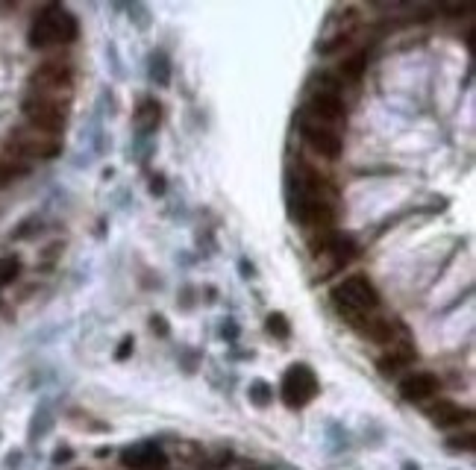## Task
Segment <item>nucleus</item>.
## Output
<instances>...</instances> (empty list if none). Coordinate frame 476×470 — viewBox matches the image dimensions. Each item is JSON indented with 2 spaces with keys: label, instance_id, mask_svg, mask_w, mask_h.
<instances>
[{
  "label": "nucleus",
  "instance_id": "nucleus-1",
  "mask_svg": "<svg viewBox=\"0 0 476 470\" xmlns=\"http://www.w3.org/2000/svg\"><path fill=\"white\" fill-rule=\"evenodd\" d=\"M77 39V21L71 12H65L62 6H44L39 12V18L30 27V44L36 50L56 47V44H71Z\"/></svg>",
  "mask_w": 476,
  "mask_h": 470
},
{
  "label": "nucleus",
  "instance_id": "nucleus-2",
  "mask_svg": "<svg viewBox=\"0 0 476 470\" xmlns=\"http://www.w3.org/2000/svg\"><path fill=\"white\" fill-rule=\"evenodd\" d=\"M333 303H335V309L356 326L359 321H365L368 315L376 312L380 294H376V288L371 285V279H365V277H350V279H344L338 288L333 291Z\"/></svg>",
  "mask_w": 476,
  "mask_h": 470
},
{
  "label": "nucleus",
  "instance_id": "nucleus-3",
  "mask_svg": "<svg viewBox=\"0 0 476 470\" xmlns=\"http://www.w3.org/2000/svg\"><path fill=\"white\" fill-rule=\"evenodd\" d=\"M21 109H24V118H27L30 127L44 129V132H53V136H59V132L65 129V118H68V100L30 91V94L24 97Z\"/></svg>",
  "mask_w": 476,
  "mask_h": 470
},
{
  "label": "nucleus",
  "instance_id": "nucleus-4",
  "mask_svg": "<svg viewBox=\"0 0 476 470\" xmlns=\"http://www.w3.org/2000/svg\"><path fill=\"white\" fill-rule=\"evenodd\" d=\"M9 156L15 159H53L59 150H62V141L59 136H53V132H44V129H36V127H21V129H15L12 136H9Z\"/></svg>",
  "mask_w": 476,
  "mask_h": 470
},
{
  "label": "nucleus",
  "instance_id": "nucleus-5",
  "mask_svg": "<svg viewBox=\"0 0 476 470\" xmlns=\"http://www.w3.org/2000/svg\"><path fill=\"white\" fill-rule=\"evenodd\" d=\"M71 82H74V71L68 62H44L30 77V91L71 100Z\"/></svg>",
  "mask_w": 476,
  "mask_h": 470
},
{
  "label": "nucleus",
  "instance_id": "nucleus-6",
  "mask_svg": "<svg viewBox=\"0 0 476 470\" xmlns=\"http://www.w3.org/2000/svg\"><path fill=\"white\" fill-rule=\"evenodd\" d=\"M318 394V379L315 374L309 371L306 364H294L285 371V379H283V400L288 402L291 409H300L306 402Z\"/></svg>",
  "mask_w": 476,
  "mask_h": 470
},
{
  "label": "nucleus",
  "instance_id": "nucleus-7",
  "mask_svg": "<svg viewBox=\"0 0 476 470\" xmlns=\"http://www.w3.org/2000/svg\"><path fill=\"white\" fill-rule=\"evenodd\" d=\"M300 132H303V141L315 150V153H321L323 159H338L341 156V139H338L335 129L303 118V121H300Z\"/></svg>",
  "mask_w": 476,
  "mask_h": 470
},
{
  "label": "nucleus",
  "instance_id": "nucleus-8",
  "mask_svg": "<svg viewBox=\"0 0 476 470\" xmlns=\"http://www.w3.org/2000/svg\"><path fill=\"white\" fill-rule=\"evenodd\" d=\"M344 115H347V109H344V100L341 94H311L309 97V121H315V124H323V127H335L344 121Z\"/></svg>",
  "mask_w": 476,
  "mask_h": 470
},
{
  "label": "nucleus",
  "instance_id": "nucleus-9",
  "mask_svg": "<svg viewBox=\"0 0 476 470\" xmlns=\"http://www.w3.org/2000/svg\"><path fill=\"white\" fill-rule=\"evenodd\" d=\"M438 394V379L432 374H409L400 382V397L409 402H423Z\"/></svg>",
  "mask_w": 476,
  "mask_h": 470
},
{
  "label": "nucleus",
  "instance_id": "nucleus-10",
  "mask_svg": "<svg viewBox=\"0 0 476 470\" xmlns=\"http://www.w3.org/2000/svg\"><path fill=\"white\" fill-rule=\"evenodd\" d=\"M121 462L127 467H133V470H165V464H168L165 452H162L159 447H150V444L127 450L124 456H121Z\"/></svg>",
  "mask_w": 476,
  "mask_h": 470
},
{
  "label": "nucleus",
  "instance_id": "nucleus-11",
  "mask_svg": "<svg viewBox=\"0 0 476 470\" xmlns=\"http://www.w3.org/2000/svg\"><path fill=\"white\" fill-rule=\"evenodd\" d=\"M426 414H430V421L435 424V426H458L468 417V412L465 409H458V406H453V402H447V400H441V402H435V406H430L426 409Z\"/></svg>",
  "mask_w": 476,
  "mask_h": 470
},
{
  "label": "nucleus",
  "instance_id": "nucleus-12",
  "mask_svg": "<svg viewBox=\"0 0 476 470\" xmlns=\"http://www.w3.org/2000/svg\"><path fill=\"white\" fill-rule=\"evenodd\" d=\"M412 359H415V352L409 350V347H400V350L385 352V356L376 362V367H380V374H382V376H394V374H400L403 367L412 364Z\"/></svg>",
  "mask_w": 476,
  "mask_h": 470
},
{
  "label": "nucleus",
  "instance_id": "nucleus-13",
  "mask_svg": "<svg viewBox=\"0 0 476 470\" xmlns=\"http://www.w3.org/2000/svg\"><path fill=\"white\" fill-rule=\"evenodd\" d=\"M30 171V165L21 159H0V186H6L15 177H24Z\"/></svg>",
  "mask_w": 476,
  "mask_h": 470
},
{
  "label": "nucleus",
  "instance_id": "nucleus-14",
  "mask_svg": "<svg viewBox=\"0 0 476 470\" xmlns=\"http://www.w3.org/2000/svg\"><path fill=\"white\" fill-rule=\"evenodd\" d=\"M139 129L141 132H150L156 124H159V106L153 103V100H144V103L139 106Z\"/></svg>",
  "mask_w": 476,
  "mask_h": 470
},
{
  "label": "nucleus",
  "instance_id": "nucleus-15",
  "mask_svg": "<svg viewBox=\"0 0 476 470\" xmlns=\"http://www.w3.org/2000/svg\"><path fill=\"white\" fill-rule=\"evenodd\" d=\"M18 274H21V259L18 256H4L0 259V285L15 282Z\"/></svg>",
  "mask_w": 476,
  "mask_h": 470
},
{
  "label": "nucleus",
  "instance_id": "nucleus-16",
  "mask_svg": "<svg viewBox=\"0 0 476 470\" xmlns=\"http://www.w3.org/2000/svg\"><path fill=\"white\" fill-rule=\"evenodd\" d=\"M341 77L344 80H359V77H362V71H365V53H356V56H350V59H344L341 62Z\"/></svg>",
  "mask_w": 476,
  "mask_h": 470
},
{
  "label": "nucleus",
  "instance_id": "nucleus-17",
  "mask_svg": "<svg viewBox=\"0 0 476 470\" xmlns=\"http://www.w3.org/2000/svg\"><path fill=\"white\" fill-rule=\"evenodd\" d=\"M250 400L256 402V406H265V402L271 400V388L265 382H253L250 385Z\"/></svg>",
  "mask_w": 476,
  "mask_h": 470
},
{
  "label": "nucleus",
  "instance_id": "nucleus-18",
  "mask_svg": "<svg viewBox=\"0 0 476 470\" xmlns=\"http://www.w3.org/2000/svg\"><path fill=\"white\" fill-rule=\"evenodd\" d=\"M268 329H271V335L288 338V324H285V317H283V315H271V317H268Z\"/></svg>",
  "mask_w": 476,
  "mask_h": 470
},
{
  "label": "nucleus",
  "instance_id": "nucleus-19",
  "mask_svg": "<svg viewBox=\"0 0 476 470\" xmlns=\"http://www.w3.org/2000/svg\"><path fill=\"white\" fill-rule=\"evenodd\" d=\"M447 447L450 450H473V435L470 432L468 435H456V438L447 441Z\"/></svg>",
  "mask_w": 476,
  "mask_h": 470
},
{
  "label": "nucleus",
  "instance_id": "nucleus-20",
  "mask_svg": "<svg viewBox=\"0 0 476 470\" xmlns=\"http://www.w3.org/2000/svg\"><path fill=\"white\" fill-rule=\"evenodd\" d=\"M129 347H133V338H124L121 347H118V359H127V356H129Z\"/></svg>",
  "mask_w": 476,
  "mask_h": 470
},
{
  "label": "nucleus",
  "instance_id": "nucleus-21",
  "mask_svg": "<svg viewBox=\"0 0 476 470\" xmlns=\"http://www.w3.org/2000/svg\"><path fill=\"white\" fill-rule=\"evenodd\" d=\"M406 470H418V467H412V464H409V467H406Z\"/></svg>",
  "mask_w": 476,
  "mask_h": 470
},
{
  "label": "nucleus",
  "instance_id": "nucleus-22",
  "mask_svg": "<svg viewBox=\"0 0 476 470\" xmlns=\"http://www.w3.org/2000/svg\"><path fill=\"white\" fill-rule=\"evenodd\" d=\"M259 470H271V467H259Z\"/></svg>",
  "mask_w": 476,
  "mask_h": 470
}]
</instances>
